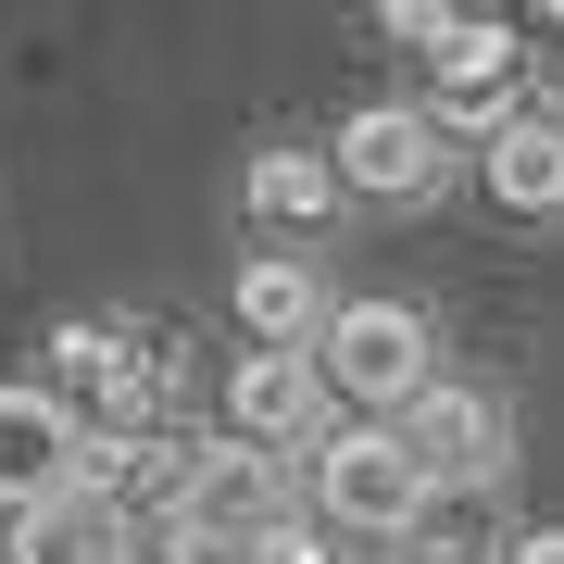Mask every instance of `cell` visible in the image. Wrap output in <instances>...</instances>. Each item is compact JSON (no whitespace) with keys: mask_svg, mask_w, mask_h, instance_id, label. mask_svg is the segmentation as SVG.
<instances>
[{"mask_svg":"<svg viewBox=\"0 0 564 564\" xmlns=\"http://www.w3.org/2000/svg\"><path fill=\"white\" fill-rule=\"evenodd\" d=\"M314 364H326V389H339V402H364V426H402L426 389H440V326H426V302L364 289V302L326 314Z\"/></svg>","mask_w":564,"mask_h":564,"instance_id":"6da1fadb","label":"cell"},{"mask_svg":"<svg viewBox=\"0 0 564 564\" xmlns=\"http://www.w3.org/2000/svg\"><path fill=\"white\" fill-rule=\"evenodd\" d=\"M302 502L339 527V540H414L426 527V502H440V489H426V464L402 452V426H326L314 440V489Z\"/></svg>","mask_w":564,"mask_h":564,"instance_id":"7a4b0ae2","label":"cell"},{"mask_svg":"<svg viewBox=\"0 0 564 564\" xmlns=\"http://www.w3.org/2000/svg\"><path fill=\"white\" fill-rule=\"evenodd\" d=\"M339 188L351 202H440L452 188V163H464V139L426 101H364V113H339Z\"/></svg>","mask_w":564,"mask_h":564,"instance_id":"3957f363","label":"cell"},{"mask_svg":"<svg viewBox=\"0 0 564 564\" xmlns=\"http://www.w3.org/2000/svg\"><path fill=\"white\" fill-rule=\"evenodd\" d=\"M76 464H88L76 402H63L51 377H0V514L63 502V489H76Z\"/></svg>","mask_w":564,"mask_h":564,"instance_id":"277c9868","label":"cell"},{"mask_svg":"<svg viewBox=\"0 0 564 564\" xmlns=\"http://www.w3.org/2000/svg\"><path fill=\"white\" fill-rule=\"evenodd\" d=\"M402 452L426 464V489H489L502 452H514V402L477 389V377H440V389L402 414Z\"/></svg>","mask_w":564,"mask_h":564,"instance_id":"5b68a950","label":"cell"},{"mask_svg":"<svg viewBox=\"0 0 564 564\" xmlns=\"http://www.w3.org/2000/svg\"><path fill=\"white\" fill-rule=\"evenodd\" d=\"M226 440L314 452L326 440V364L314 351H239V364H226Z\"/></svg>","mask_w":564,"mask_h":564,"instance_id":"8992f818","label":"cell"},{"mask_svg":"<svg viewBox=\"0 0 564 564\" xmlns=\"http://www.w3.org/2000/svg\"><path fill=\"white\" fill-rule=\"evenodd\" d=\"M276 514H302V502H289V464H276V452H251V440H202V464H188V489H176V514H163V527L263 540Z\"/></svg>","mask_w":564,"mask_h":564,"instance_id":"52a82bcc","label":"cell"},{"mask_svg":"<svg viewBox=\"0 0 564 564\" xmlns=\"http://www.w3.org/2000/svg\"><path fill=\"white\" fill-rule=\"evenodd\" d=\"M477 176H489V202H502V214L552 226V214H564V101L502 113V126L477 139Z\"/></svg>","mask_w":564,"mask_h":564,"instance_id":"ba28073f","label":"cell"},{"mask_svg":"<svg viewBox=\"0 0 564 564\" xmlns=\"http://www.w3.org/2000/svg\"><path fill=\"white\" fill-rule=\"evenodd\" d=\"M326 314H339V302H326V276H314L302 251H251L239 263V339L251 351H314Z\"/></svg>","mask_w":564,"mask_h":564,"instance_id":"9c48e42d","label":"cell"},{"mask_svg":"<svg viewBox=\"0 0 564 564\" xmlns=\"http://www.w3.org/2000/svg\"><path fill=\"white\" fill-rule=\"evenodd\" d=\"M514 63H527V51H514V25H489V13H477V25H464V39L440 51V101H426V113H440L452 139H464V126H477V139H489V126H502V113H527Z\"/></svg>","mask_w":564,"mask_h":564,"instance_id":"30bf717a","label":"cell"},{"mask_svg":"<svg viewBox=\"0 0 564 564\" xmlns=\"http://www.w3.org/2000/svg\"><path fill=\"white\" fill-rule=\"evenodd\" d=\"M126 552H139V527L101 489H63V502L13 514V540H0V564H126Z\"/></svg>","mask_w":564,"mask_h":564,"instance_id":"8fae6325","label":"cell"},{"mask_svg":"<svg viewBox=\"0 0 564 564\" xmlns=\"http://www.w3.org/2000/svg\"><path fill=\"white\" fill-rule=\"evenodd\" d=\"M239 202L276 226V239H302V226H326V214L351 202V188H339V151H251Z\"/></svg>","mask_w":564,"mask_h":564,"instance_id":"7c38bea8","label":"cell"},{"mask_svg":"<svg viewBox=\"0 0 564 564\" xmlns=\"http://www.w3.org/2000/svg\"><path fill=\"white\" fill-rule=\"evenodd\" d=\"M477 502H489V489H440V502H426V527H414V564H502L514 540H477Z\"/></svg>","mask_w":564,"mask_h":564,"instance_id":"4fadbf2b","label":"cell"},{"mask_svg":"<svg viewBox=\"0 0 564 564\" xmlns=\"http://www.w3.org/2000/svg\"><path fill=\"white\" fill-rule=\"evenodd\" d=\"M251 564H351V552H339V527H326V514L302 502V514H276V527L251 540Z\"/></svg>","mask_w":564,"mask_h":564,"instance_id":"5bb4252c","label":"cell"},{"mask_svg":"<svg viewBox=\"0 0 564 564\" xmlns=\"http://www.w3.org/2000/svg\"><path fill=\"white\" fill-rule=\"evenodd\" d=\"M377 25H389V39H414L426 63H440V51H452V39H464V25H477V13H440V0H389Z\"/></svg>","mask_w":564,"mask_h":564,"instance_id":"9a60e30c","label":"cell"},{"mask_svg":"<svg viewBox=\"0 0 564 564\" xmlns=\"http://www.w3.org/2000/svg\"><path fill=\"white\" fill-rule=\"evenodd\" d=\"M163 564H251V540H214V527H163Z\"/></svg>","mask_w":564,"mask_h":564,"instance_id":"2e32d148","label":"cell"},{"mask_svg":"<svg viewBox=\"0 0 564 564\" xmlns=\"http://www.w3.org/2000/svg\"><path fill=\"white\" fill-rule=\"evenodd\" d=\"M502 564H564V527H514V552Z\"/></svg>","mask_w":564,"mask_h":564,"instance_id":"e0dca14e","label":"cell"}]
</instances>
